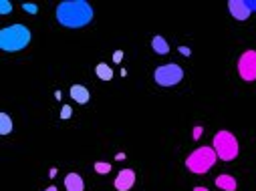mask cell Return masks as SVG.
Masks as SVG:
<instances>
[{"mask_svg": "<svg viewBox=\"0 0 256 191\" xmlns=\"http://www.w3.org/2000/svg\"><path fill=\"white\" fill-rule=\"evenodd\" d=\"M93 6L85 0H65L56 6V20L67 28H83L93 20Z\"/></svg>", "mask_w": 256, "mask_h": 191, "instance_id": "1", "label": "cell"}, {"mask_svg": "<svg viewBox=\"0 0 256 191\" xmlns=\"http://www.w3.org/2000/svg\"><path fill=\"white\" fill-rule=\"evenodd\" d=\"M32 40L30 30L24 24H12L0 30V48L4 52H18Z\"/></svg>", "mask_w": 256, "mask_h": 191, "instance_id": "2", "label": "cell"}, {"mask_svg": "<svg viewBox=\"0 0 256 191\" xmlns=\"http://www.w3.org/2000/svg\"><path fill=\"white\" fill-rule=\"evenodd\" d=\"M218 161V155L214 151V147H198L196 151H192L186 159V167L192 171V173H208L214 163Z\"/></svg>", "mask_w": 256, "mask_h": 191, "instance_id": "3", "label": "cell"}, {"mask_svg": "<svg viewBox=\"0 0 256 191\" xmlns=\"http://www.w3.org/2000/svg\"><path fill=\"white\" fill-rule=\"evenodd\" d=\"M212 147L218 155V159L222 161H234L240 153V145H238V139L230 133V131H218L214 135V141H212Z\"/></svg>", "mask_w": 256, "mask_h": 191, "instance_id": "4", "label": "cell"}, {"mask_svg": "<svg viewBox=\"0 0 256 191\" xmlns=\"http://www.w3.org/2000/svg\"><path fill=\"white\" fill-rule=\"evenodd\" d=\"M154 79L158 85L162 87H174L178 83H182L184 79V69L180 65H176V62H170V65H162L156 69L154 73Z\"/></svg>", "mask_w": 256, "mask_h": 191, "instance_id": "5", "label": "cell"}, {"mask_svg": "<svg viewBox=\"0 0 256 191\" xmlns=\"http://www.w3.org/2000/svg\"><path fill=\"white\" fill-rule=\"evenodd\" d=\"M238 75L244 81H256V50H244L238 58Z\"/></svg>", "mask_w": 256, "mask_h": 191, "instance_id": "6", "label": "cell"}, {"mask_svg": "<svg viewBox=\"0 0 256 191\" xmlns=\"http://www.w3.org/2000/svg\"><path fill=\"white\" fill-rule=\"evenodd\" d=\"M134 185H136V173H134V169L119 171V175L115 177V189L117 191H130Z\"/></svg>", "mask_w": 256, "mask_h": 191, "instance_id": "7", "label": "cell"}, {"mask_svg": "<svg viewBox=\"0 0 256 191\" xmlns=\"http://www.w3.org/2000/svg\"><path fill=\"white\" fill-rule=\"evenodd\" d=\"M228 10H230V14L236 20H246L252 14L250 8H248V4H246V0H230V2H228Z\"/></svg>", "mask_w": 256, "mask_h": 191, "instance_id": "8", "label": "cell"}, {"mask_svg": "<svg viewBox=\"0 0 256 191\" xmlns=\"http://www.w3.org/2000/svg\"><path fill=\"white\" fill-rule=\"evenodd\" d=\"M65 189L67 191H85V181L79 173H67L65 177Z\"/></svg>", "mask_w": 256, "mask_h": 191, "instance_id": "9", "label": "cell"}, {"mask_svg": "<svg viewBox=\"0 0 256 191\" xmlns=\"http://www.w3.org/2000/svg\"><path fill=\"white\" fill-rule=\"evenodd\" d=\"M216 187H220L222 191H236L238 183H236V179H234L232 175L222 173V175H218V177H216Z\"/></svg>", "mask_w": 256, "mask_h": 191, "instance_id": "10", "label": "cell"}, {"mask_svg": "<svg viewBox=\"0 0 256 191\" xmlns=\"http://www.w3.org/2000/svg\"><path fill=\"white\" fill-rule=\"evenodd\" d=\"M71 97H73V101H77L79 105H85V103H89V91L83 87V85H73L71 87Z\"/></svg>", "mask_w": 256, "mask_h": 191, "instance_id": "11", "label": "cell"}, {"mask_svg": "<svg viewBox=\"0 0 256 191\" xmlns=\"http://www.w3.org/2000/svg\"><path fill=\"white\" fill-rule=\"evenodd\" d=\"M152 48H154L158 54H168V52H170V44L166 42L164 36H154V38H152Z\"/></svg>", "mask_w": 256, "mask_h": 191, "instance_id": "12", "label": "cell"}, {"mask_svg": "<svg viewBox=\"0 0 256 191\" xmlns=\"http://www.w3.org/2000/svg\"><path fill=\"white\" fill-rule=\"evenodd\" d=\"M95 73L101 81H111L113 79V71H111V67L107 65V62H99V65L95 67Z\"/></svg>", "mask_w": 256, "mask_h": 191, "instance_id": "13", "label": "cell"}, {"mask_svg": "<svg viewBox=\"0 0 256 191\" xmlns=\"http://www.w3.org/2000/svg\"><path fill=\"white\" fill-rule=\"evenodd\" d=\"M0 133L2 135L12 133V119L6 113H0Z\"/></svg>", "mask_w": 256, "mask_h": 191, "instance_id": "14", "label": "cell"}, {"mask_svg": "<svg viewBox=\"0 0 256 191\" xmlns=\"http://www.w3.org/2000/svg\"><path fill=\"white\" fill-rule=\"evenodd\" d=\"M10 12H12V2H8V0H2V2H0V14L6 16Z\"/></svg>", "mask_w": 256, "mask_h": 191, "instance_id": "15", "label": "cell"}, {"mask_svg": "<svg viewBox=\"0 0 256 191\" xmlns=\"http://www.w3.org/2000/svg\"><path fill=\"white\" fill-rule=\"evenodd\" d=\"M95 171L101 173V175H105V173L111 171V165H109V163H103V161H97V163H95Z\"/></svg>", "mask_w": 256, "mask_h": 191, "instance_id": "16", "label": "cell"}, {"mask_svg": "<svg viewBox=\"0 0 256 191\" xmlns=\"http://www.w3.org/2000/svg\"><path fill=\"white\" fill-rule=\"evenodd\" d=\"M71 113H73V109L69 105H65V107H62V111H60V119H69Z\"/></svg>", "mask_w": 256, "mask_h": 191, "instance_id": "17", "label": "cell"}, {"mask_svg": "<svg viewBox=\"0 0 256 191\" xmlns=\"http://www.w3.org/2000/svg\"><path fill=\"white\" fill-rule=\"evenodd\" d=\"M22 8H24V10H26V12H32V14H34V12H36V10H38V8H36V6H34V4H22Z\"/></svg>", "mask_w": 256, "mask_h": 191, "instance_id": "18", "label": "cell"}, {"mask_svg": "<svg viewBox=\"0 0 256 191\" xmlns=\"http://www.w3.org/2000/svg\"><path fill=\"white\" fill-rule=\"evenodd\" d=\"M246 4L250 8V12H256V0H246Z\"/></svg>", "mask_w": 256, "mask_h": 191, "instance_id": "19", "label": "cell"}, {"mask_svg": "<svg viewBox=\"0 0 256 191\" xmlns=\"http://www.w3.org/2000/svg\"><path fill=\"white\" fill-rule=\"evenodd\" d=\"M200 135H202V127L198 125V127H194V139H200Z\"/></svg>", "mask_w": 256, "mask_h": 191, "instance_id": "20", "label": "cell"}, {"mask_svg": "<svg viewBox=\"0 0 256 191\" xmlns=\"http://www.w3.org/2000/svg\"><path fill=\"white\" fill-rule=\"evenodd\" d=\"M180 52H182L184 56H190V54H192V50H190L188 46H180Z\"/></svg>", "mask_w": 256, "mask_h": 191, "instance_id": "21", "label": "cell"}, {"mask_svg": "<svg viewBox=\"0 0 256 191\" xmlns=\"http://www.w3.org/2000/svg\"><path fill=\"white\" fill-rule=\"evenodd\" d=\"M121 58H123V52H121V50H117V52L113 54V60H115V62H121Z\"/></svg>", "mask_w": 256, "mask_h": 191, "instance_id": "22", "label": "cell"}, {"mask_svg": "<svg viewBox=\"0 0 256 191\" xmlns=\"http://www.w3.org/2000/svg\"><path fill=\"white\" fill-rule=\"evenodd\" d=\"M115 159H117V161H123V159H125V155H123V153H117V157H115Z\"/></svg>", "mask_w": 256, "mask_h": 191, "instance_id": "23", "label": "cell"}, {"mask_svg": "<svg viewBox=\"0 0 256 191\" xmlns=\"http://www.w3.org/2000/svg\"><path fill=\"white\" fill-rule=\"evenodd\" d=\"M44 191H58V189H56V187H54V185H50V187H46V189H44Z\"/></svg>", "mask_w": 256, "mask_h": 191, "instance_id": "24", "label": "cell"}, {"mask_svg": "<svg viewBox=\"0 0 256 191\" xmlns=\"http://www.w3.org/2000/svg\"><path fill=\"white\" fill-rule=\"evenodd\" d=\"M194 191H208V189H206V187H196Z\"/></svg>", "mask_w": 256, "mask_h": 191, "instance_id": "25", "label": "cell"}]
</instances>
